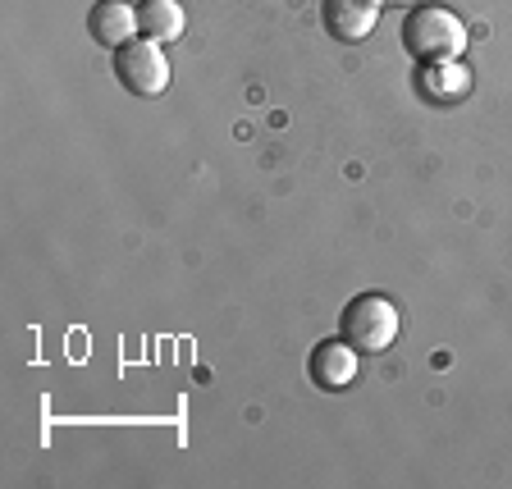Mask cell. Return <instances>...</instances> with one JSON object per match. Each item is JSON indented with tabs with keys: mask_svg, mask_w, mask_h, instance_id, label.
<instances>
[{
	"mask_svg": "<svg viewBox=\"0 0 512 489\" xmlns=\"http://www.w3.org/2000/svg\"><path fill=\"white\" fill-rule=\"evenodd\" d=\"M403 46L421 64L462 60V51H467V23L453 10H444V5H416L403 23Z\"/></svg>",
	"mask_w": 512,
	"mask_h": 489,
	"instance_id": "cell-1",
	"label": "cell"
},
{
	"mask_svg": "<svg viewBox=\"0 0 512 489\" xmlns=\"http://www.w3.org/2000/svg\"><path fill=\"white\" fill-rule=\"evenodd\" d=\"M339 339L357 352H384L398 339V307L384 293H357L339 316Z\"/></svg>",
	"mask_w": 512,
	"mask_h": 489,
	"instance_id": "cell-2",
	"label": "cell"
},
{
	"mask_svg": "<svg viewBox=\"0 0 512 489\" xmlns=\"http://www.w3.org/2000/svg\"><path fill=\"white\" fill-rule=\"evenodd\" d=\"M115 78H119L124 92L151 101V96H160L165 87H170V60H165L160 42L142 37V42H128V46L115 51Z\"/></svg>",
	"mask_w": 512,
	"mask_h": 489,
	"instance_id": "cell-3",
	"label": "cell"
},
{
	"mask_svg": "<svg viewBox=\"0 0 512 489\" xmlns=\"http://www.w3.org/2000/svg\"><path fill=\"white\" fill-rule=\"evenodd\" d=\"M307 375L316 389L339 394V389H348L357 380V348L348 339H320L307 357Z\"/></svg>",
	"mask_w": 512,
	"mask_h": 489,
	"instance_id": "cell-4",
	"label": "cell"
},
{
	"mask_svg": "<svg viewBox=\"0 0 512 489\" xmlns=\"http://www.w3.org/2000/svg\"><path fill=\"white\" fill-rule=\"evenodd\" d=\"M380 10L384 0H320V19H325L330 37H339L348 46L371 37L375 23H380Z\"/></svg>",
	"mask_w": 512,
	"mask_h": 489,
	"instance_id": "cell-5",
	"label": "cell"
},
{
	"mask_svg": "<svg viewBox=\"0 0 512 489\" xmlns=\"http://www.w3.org/2000/svg\"><path fill=\"white\" fill-rule=\"evenodd\" d=\"M138 10L124 5V0H96L92 10H87V37L96 46H106V51H119L138 37Z\"/></svg>",
	"mask_w": 512,
	"mask_h": 489,
	"instance_id": "cell-6",
	"label": "cell"
},
{
	"mask_svg": "<svg viewBox=\"0 0 512 489\" xmlns=\"http://www.w3.org/2000/svg\"><path fill=\"white\" fill-rule=\"evenodd\" d=\"M416 92H421V101H430V106H458L462 96L471 92V69L458 60L426 64V69L416 74Z\"/></svg>",
	"mask_w": 512,
	"mask_h": 489,
	"instance_id": "cell-7",
	"label": "cell"
},
{
	"mask_svg": "<svg viewBox=\"0 0 512 489\" xmlns=\"http://www.w3.org/2000/svg\"><path fill=\"white\" fill-rule=\"evenodd\" d=\"M138 28L151 42H179L183 28H188V14H183L179 0H142L138 5Z\"/></svg>",
	"mask_w": 512,
	"mask_h": 489,
	"instance_id": "cell-8",
	"label": "cell"
},
{
	"mask_svg": "<svg viewBox=\"0 0 512 489\" xmlns=\"http://www.w3.org/2000/svg\"><path fill=\"white\" fill-rule=\"evenodd\" d=\"M384 5H403V10H407V5H412V10H416V5H421V0H384Z\"/></svg>",
	"mask_w": 512,
	"mask_h": 489,
	"instance_id": "cell-9",
	"label": "cell"
}]
</instances>
